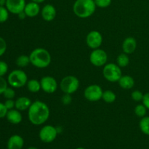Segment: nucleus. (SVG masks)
I'll return each instance as SVG.
<instances>
[{"label":"nucleus","mask_w":149,"mask_h":149,"mask_svg":"<svg viewBox=\"0 0 149 149\" xmlns=\"http://www.w3.org/2000/svg\"><path fill=\"white\" fill-rule=\"evenodd\" d=\"M103 74L107 81L110 82H118L122 76V71L117 64L110 63L104 65Z\"/></svg>","instance_id":"nucleus-5"},{"label":"nucleus","mask_w":149,"mask_h":149,"mask_svg":"<svg viewBox=\"0 0 149 149\" xmlns=\"http://www.w3.org/2000/svg\"><path fill=\"white\" fill-rule=\"evenodd\" d=\"M143 95H144L143 94L142 92L140 91V90H135L131 93V97H132V100L136 102L142 101Z\"/></svg>","instance_id":"nucleus-27"},{"label":"nucleus","mask_w":149,"mask_h":149,"mask_svg":"<svg viewBox=\"0 0 149 149\" xmlns=\"http://www.w3.org/2000/svg\"><path fill=\"white\" fill-rule=\"evenodd\" d=\"M9 17V11L7 7L0 6V23H4Z\"/></svg>","instance_id":"nucleus-26"},{"label":"nucleus","mask_w":149,"mask_h":149,"mask_svg":"<svg viewBox=\"0 0 149 149\" xmlns=\"http://www.w3.org/2000/svg\"><path fill=\"white\" fill-rule=\"evenodd\" d=\"M79 84V80L77 77L69 75L62 79L60 83V87L65 94L71 95L78 90Z\"/></svg>","instance_id":"nucleus-6"},{"label":"nucleus","mask_w":149,"mask_h":149,"mask_svg":"<svg viewBox=\"0 0 149 149\" xmlns=\"http://www.w3.org/2000/svg\"><path fill=\"white\" fill-rule=\"evenodd\" d=\"M72 101V98L71 97V95L65 94V95L62 97V103L64 105H68Z\"/></svg>","instance_id":"nucleus-35"},{"label":"nucleus","mask_w":149,"mask_h":149,"mask_svg":"<svg viewBox=\"0 0 149 149\" xmlns=\"http://www.w3.org/2000/svg\"><path fill=\"white\" fill-rule=\"evenodd\" d=\"M130 63V58L128 57L127 54L121 53L120 55H118L117 58H116V64L119 65L120 68H125V67L129 65Z\"/></svg>","instance_id":"nucleus-21"},{"label":"nucleus","mask_w":149,"mask_h":149,"mask_svg":"<svg viewBox=\"0 0 149 149\" xmlns=\"http://www.w3.org/2000/svg\"><path fill=\"white\" fill-rule=\"evenodd\" d=\"M27 88L31 93H36L42 89L41 87V83L39 80L37 79H30L28 81L27 84Z\"/></svg>","instance_id":"nucleus-20"},{"label":"nucleus","mask_w":149,"mask_h":149,"mask_svg":"<svg viewBox=\"0 0 149 149\" xmlns=\"http://www.w3.org/2000/svg\"><path fill=\"white\" fill-rule=\"evenodd\" d=\"M7 111H8V109L6 108L4 103H0V118L5 117Z\"/></svg>","instance_id":"nucleus-34"},{"label":"nucleus","mask_w":149,"mask_h":149,"mask_svg":"<svg viewBox=\"0 0 149 149\" xmlns=\"http://www.w3.org/2000/svg\"><path fill=\"white\" fill-rule=\"evenodd\" d=\"M24 145V141L21 136L14 135L11 136L7 142L8 149H22Z\"/></svg>","instance_id":"nucleus-16"},{"label":"nucleus","mask_w":149,"mask_h":149,"mask_svg":"<svg viewBox=\"0 0 149 149\" xmlns=\"http://www.w3.org/2000/svg\"><path fill=\"white\" fill-rule=\"evenodd\" d=\"M7 0H0V6H4L6 4Z\"/></svg>","instance_id":"nucleus-39"},{"label":"nucleus","mask_w":149,"mask_h":149,"mask_svg":"<svg viewBox=\"0 0 149 149\" xmlns=\"http://www.w3.org/2000/svg\"><path fill=\"white\" fill-rule=\"evenodd\" d=\"M31 1H33V2L38 3V4H40V3L44 2V1H45V0H31Z\"/></svg>","instance_id":"nucleus-38"},{"label":"nucleus","mask_w":149,"mask_h":149,"mask_svg":"<svg viewBox=\"0 0 149 149\" xmlns=\"http://www.w3.org/2000/svg\"><path fill=\"white\" fill-rule=\"evenodd\" d=\"M4 105L8 110H11L15 107V101H14L13 99H7V100L4 102Z\"/></svg>","instance_id":"nucleus-33"},{"label":"nucleus","mask_w":149,"mask_h":149,"mask_svg":"<svg viewBox=\"0 0 149 149\" xmlns=\"http://www.w3.org/2000/svg\"><path fill=\"white\" fill-rule=\"evenodd\" d=\"M41 87L45 93L52 94L58 89V82L54 77L51 76H45L40 80Z\"/></svg>","instance_id":"nucleus-11"},{"label":"nucleus","mask_w":149,"mask_h":149,"mask_svg":"<svg viewBox=\"0 0 149 149\" xmlns=\"http://www.w3.org/2000/svg\"><path fill=\"white\" fill-rule=\"evenodd\" d=\"M108 61V55L103 49H93L90 55V61L93 65L97 67L103 66L106 64Z\"/></svg>","instance_id":"nucleus-8"},{"label":"nucleus","mask_w":149,"mask_h":149,"mask_svg":"<svg viewBox=\"0 0 149 149\" xmlns=\"http://www.w3.org/2000/svg\"><path fill=\"white\" fill-rule=\"evenodd\" d=\"M24 12L26 14L27 17H34L37 16L40 13V6L39 4L33 1L28 3L26 4V7L24 8Z\"/></svg>","instance_id":"nucleus-15"},{"label":"nucleus","mask_w":149,"mask_h":149,"mask_svg":"<svg viewBox=\"0 0 149 149\" xmlns=\"http://www.w3.org/2000/svg\"><path fill=\"white\" fill-rule=\"evenodd\" d=\"M147 112V109L143 104H138L135 108V113L138 117L143 118L146 116Z\"/></svg>","instance_id":"nucleus-25"},{"label":"nucleus","mask_w":149,"mask_h":149,"mask_svg":"<svg viewBox=\"0 0 149 149\" xmlns=\"http://www.w3.org/2000/svg\"><path fill=\"white\" fill-rule=\"evenodd\" d=\"M7 49V43L2 37H0V56L4 55Z\"/></svg>","instance_id":"nucleus-31"},{"label":"nucleus","mask_w":149,"mask_h":149,"mask_svg":"<svg viewBox=\"0 0 149 149\" xmlns=\"http://www.w3.org/2000/svg\"><path fill=\"white\" fill-rule=\"evenodd\" d=\"M17 15H18V17H19V18L21 19V20H23V19H25L26 17H27L26 14V13H25L24 10H23V11H22V12H20V13H19V14H17Z\"/></svg>","instance_id":"nucleus-37"},{"label":"nucleus","mask_w":149,"mask_h":149,"mask_svg":"<svg viewBox=\"0 0 149 149\" xmlns=\"http://www.w3.org/2000/svg\"><path fill=\"white\" fill-rule=\"evenodd\" d=\"M7 87V81L3 78V77H0V95L3 94L4 90Z\"/></svg>","instance_id":"nucleus-32"},{"label":"nucleus","mask_w":149,"mask_h":149,"mask_svg":"<svg viewBox=\"0 0 149 149\" xmlns=\"http://www.w3.org/2000/svg\"><path fill=\"white\" fill-rule=\"evenodd\" d=\"M103 90L98 84H91L86 87L84 91V96L90 102H96L102 99Z\"/></svg>","instance_id":"nucleus-7"},{"label":"nucleus","mask_w":149,"mask_h":149,"mask_svg":"<svg viewBox=\"0 0 149 149\" xmlns=\"http://www.w3.org/2000/svg\"><path fill=\"white\" fill-rule=\"evenodd\" d=\"M86 43L91 49H98L103 43V36L97 31H91L87 35Z\"/></svg>","instance_id":"nucleus-10"},{"label":"nucleus","mask_w":149,"mask_h":149,"mask_svg":"<svg viewBox=\"0 0 149 149\" xmlns=\"http://www.w3.org/2000/svg\"><path fill=\"white\" fill-rule=\"evenodd\" d=\"M119 86L125 90H130L135 85V80L132 77L128 75L122 76L118 81Z\"/></svg>","instance_id":"nucleus-18"},{"label":"nucleus","mask_w":149,"mask_h":149,"mask_svg":"<svg viewBox=\"0 0 149 149\" xmlns=\"http://www.w3.org/2000/svg\"><path fill=\"white\" fill-rule=\"evenodd\" d=\"M77 149H85V148H82V147H79V148H77Z\"/></svg>","instance_id":"nucleus-41"},{"label":"nucleus","mask_w":149,"mask_h":149,"mask_svg":"<svg viewBox=\"0 0 149 149\" xmlns=\"http://www.w3.org/2000/svg\"><path fill=\"white\" fill-rule=\"evenodd\" d=\"M26 4V0H7L5 6L10 13L17 15L24 10Z\"/></svg>","instance_id":"nucleus-12"},{"label":"nucleus","mask_w":149,"mask_h":149,"mask_svg":"<svg viewBox=\"0 0 149 149\" xmlns=\"http://www.w3.org/2000/svg\"><path fill=\"white\" fill-rule=\"evenodd\" d=\"M58 131L56 127L52 125H45L39 131V138L41 141L46 143H52L56 138Z\"/></svg>","instance_id":"nucleus-9"},{"label":"nucleus","mask_w":149,"mask_h":149,"mask_svg":"<svg viewBox=\"0 0 149 149\" xmlns=\"http://www.w3.org/2000/svg\"><path fill=\"white\" fill-rule=\"evenodd\" d=\"M27 74L23 70H14L10 73L7 77V82L14 88H20L28 82Z\"/></svg>","instance_id":"nucleus-4"},{"label":"nucleus","mask_w":149,"mask_h":149,"mask_svg":"<svg viewBox=\"0 0 149 149\" xmlns=\"http://www.w3.org/2000/svg\"><path fill=\"white\" fill-rule=\"evenodd\" d=\"M122 50L125 53L127 54V55L133 53L137 47L136 39L132 36L127 37L122 43Z\"/></svg>","instance_id":"nucleus-14"},{"label":"nucleus","mask_w":149,"mask_h":149,"mask_svg":"<svg viewBox=\"0 0 149 149\" xmlns=\"http://www.w3.org/2000/svg\"><path fill=\"white\" fill-rule=\"evenodd\" d=\"M32 102L29 97H20L15 100V109L18 111H26L29 109Z\"/></svg>","instance_id":"nucleus-19"},{"label":"nucleus","mask_w":149,"mask_h":149,"mask_svg":"<svg viewBox=\"0 0 149 149\" xmlns=\"http://www.w3.org/2000/svg\"><path fill=\"white\" fill-rule=\"evenodd\" d=\"M41 15L44 20L47 22H50L55 18L57 11L55 7L52 4H47L43 7L41 10Z\"/></svg>","instance_id":"nucleus-13"},{"label":"nucleus","mask_w":149,"mask_h":149,"mask_svg":"<svg viewBox=\"0 0 149 149\" xmlns=\"http://www.w3.org/2000/svg\"><path fill=\"white\" fill-rule=\"evenodd\" d=\"M6 118H7L9 122L13 124V125L20 124L22 122V119H23L22 114L20 113V111H18L17 109L8 110L7 115H6Z\"/></svg>","instance_id":"nucleus-17"},{"label":"nucleus","mask_w":149,"mask_h":149,"mask_svg":"<svg viewBox=\"0 0 149 149\" xmlns=\"http://www.w3.org/2000/svg\"><path fill=\"white\" fill-rule=\"evenodd\" d=\"M28 117L31 124L41 125L47 121L49 117V109L47 105L41 100L33 102L28 109Z\"/></svg>","instance_id":"nucleus-1"},{"label":"nucleus","mask_w":149,"mask_h":149,"mask_svg":"<svg viewBox=\"0 0 149 149\" xmlns=\"http://www.w3.org/2000/svg\"><path fill=\"white\" fill-rule=\"evenodd\" d=\"M8 71V65L4 61H0V77L5 75Z\"/></svg>","instance_id":"nucleus-30"},{"label":"nucleus","mask_w":149,"mask_h":149,"mask_svg":"<svg viewBox=\"0 0 149 149\" xmlns=\"http://www.w3.org/2000/svg\"><path fill=\"white\" fill-rule=\"evenodd\" d=\"M141 132L146 135H149V116H144L141 118L139 123Z\"/></svg>","instance_id":"nucleus-22"},{"label":"nucleus","mask_w":149,"mask_h":149,"mask_svg":"<svg viewBox=\"0 0 149 149\" xmlns=\"http://www.w3.org/2000/svg\"><path fill=\"white\" fill-rule=\"evenodd\" d=\"M27 149H38V148H36V147H33V146H31V147H29V148H27Z\"/></svg>","instance_id":"nucleus-40"},{"label":"nucleus","mask_w":149,"mask_h":149,"mask_svg":"<svg viewBox=\"0 0 149 149\" xmlns=\"http://www.w3.org/2000/svg\"><path fill=\"white\" fill-rule=\"evenodd\" d=\"M31 64L38 68H45L52 61L50 53L45 48H36L29 55Z\"/></svg>","instance_id":"nucleus-2"},{"label":"nucleus","mask_w":149,"mask_h":149,"mask_svg":"<svg viewBox=\"0 0 149 149\" xmlns=\"http://www.w3.org/2000/svg\"><path fill=\"white\" fill-rule=\"evenodd\" d=\"M96 6L100 8H106L111 4V0H94Z\"/></svg>","instance_id":"nucleus-28"},{"label":"nucleus","mask_w":149,"mask_h":149,"mask_svg":"<svg viewBox=\"0 0 149 149\" xmlns=\"http://www.w3.org/2000/svg\"><path fill=\"white\" fill-rule=\"evenodd\" d=\"M102 99H103V100H104V102H106V103H112L116 100V95L113 91H111V90H106V91H103Z\"/></svg>","instance_id":"nucleus-23"},{"label":"nucleus","mask_w":149,"mask_h":149,"mask_svg":"<svg viewBox=\"0 0 149 149\" xmlns=\"http://www.w3.org/2000/svg\"><path fill=\"white\" fill-rule=\"evenodd\" d=\"M94 0H76L73 5V12L80 18H87L94 14L96 10Z\"/></svg>","instance_id":"nucleus-3"},{"label":"nucleus","mask_w":149,"mask_h":149,"mask_svg":"<svg viewBox=\"0 0 149 149\" xmlns=\"http://www.w3.org/2000/svg\"><path fill=\"white\" fill-rule=\"evenodd\" d=\"M143 104L146 107L147 109H149V93H146L143 97Z\"/></svg>","instance_id":"nucleus-36"},{"label":"nucleus","mask_w":149,"mask_h":149,"mask_svg":"<svg viewBox=\"0 0 149 149\" xmlns=\"http://www.w3.org/2000/svg\"><path fill=\"white\" fill-rule=\"evenodd\" d=\"M3 95H4V97L6 99H13L15 96V92L13 88L7 87V89L4 90Z\"/></svg>","instance_id":"nucleus-29"},{"label":"nucleus","mask_w":149,"mask_h":149,"mask_svg":"<svg viewBox=\"0 0 149 149\" xmlns=\"http://www.w3.org/2000/svg\"><path fill=\"white\" fill-rule=\"evenodd\" d=\"M31 63L30 58L29 56L26 55H21L19 57H17V60H16V64L18 67L20 68H24L29 65Z\"/></svg>","instance_id":"nucleus-24"}]
</instances>
